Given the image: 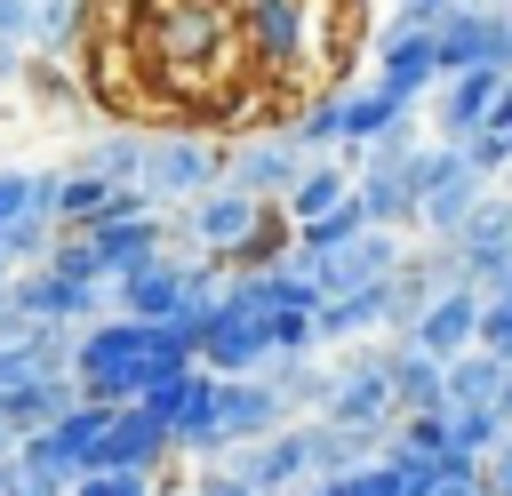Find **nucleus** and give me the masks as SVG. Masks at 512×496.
<instances>
[{"mask_svg": "<svg viewBox=\"0 0 512 496\" xmlns=\"http://www.w3.org/2000/svg\"><path fill=\"white\" fill-rule=\"evenodd\" d=\"M0 456H16V432H8V424H0Z\"/></svg>", "mask_w": 512, "mask_h": 496, "instance_id": "obj_40", "label": "nucleus"}, {"mask_svg": "<svg viewBox=\"0 0 512 496\" xmlns=\"http://www.w3.org/2000/svg\"><path fill=\"white\" fill-rule=\"evenodd\" d=\"M352 232H368V216H360V200H344V208H328V216H312V224H296V248H288V256H328V248H344Z\"/></svg>", "mask_w": 512, "mask_h": 496, "instance_id": "obj_26", "label": "nucleus"}, {"mask_svg": "<svg viewBox=\"0 0 512 496\" xmlns=\"http://www.w3.org/2000/svg\"><path fill=\"white\" fill-rule=\"evenodd\" d=\"M184 304H192V256L184 248H168V256L112 280V312H128V320H176Z\"/></svg>", "mask_w": 512, "mask_h": 496, "instance_id": "obj_7", "label": "nucleus"}, {"mask_svg": "<svg viewBox=\"0 0 512 496\" xmlns=\"http://www.w3.org/2000/svg\"><path fill=\"white\" fill-rule=\"evenodd\" d=\"M160 208H184L192 192H208V184H224V144L208 136V128H152V144H144V176H136Z\"/></svg>", "mask_w": 512, "mask_h": 496, "instance_id": "obj_5", "label": "nucleus"}, {"mask_svg": "<svg viewBox=\"0 0 512 496\" xmlns=\"http://www.w3.org/2000/svg\"><path fill=\"white\" fill-rule=\"evenodd\" d=\"M48 184H56V168H0V224L48 208Z\"/></svg>", "mask_w": 512, "mask_h": 496, "instance_id": "obj_30", "label": "nucleus"}, {"mask_svg": "<svg viewBox=\"0 0 512 496\" xmlns=\"http://www.w3.org/2000/svg\"><path fill=\"white\" fill-rule=\"evenodd\" d=\"M480 480H488V496H512V432L480 456Z\"/></svg>", "mask_w": 512, "mask_h": 496, "instance_id": "obj_35", "label": "nucleus"}, {"mask_svg": "<svg viewBox=\"0 0 512 496\" xmlns=\"http://www.w3.org/2000/svg\"><path fill=\"white\" fill-rule=\"evenodd\" d=\"M224 464H232L248 488H304V480H312V432H304V416H296V424H280V432H264V440L224 448Z\"/></svg>", "mask_w": 512, "mask_h": 496, "instance_id": "obj_9", "label": "nucleus"}, {"mask_svg": "<svg viewBox=\"0 0 512 496\" xmlns=\"http://www.w3.org/2000/svg\"><path fill=\"white\" fill-rule=\"evenodd\" d=\"M160 496H192V488H160Z\"/></svg>", "mask_w": 512, "mask_h": 496, "instance_id": "obj_42", "label": "nucleus"}, {"mask_svg": "<svg viewBox=\"0 0 512 496\" xmlns=\"http://www.w3.org/2000/svg\"><path fill=\"white\" fill-rule=\"evenodd\" d=\"M0 288H8V264H0Z\"/></svg>", "mask_w": 512, "mask_h": 496, "instance_id": "obj_43", "label": "nucleus"}, {"mask_svg": "<svg viewBox=\"0 0 512 496\" xmlns=\"http://www.w3.org/2000/svg\"><path fill=\"white\" fill-rule=\"evenodd\" d=\"M104 16H96V0H32V56H56V64H72L80 48H88V32H96Z\"/></svg>", "mask_w": 512, "mask_h": 496, "instance_id": "obj_19", "label": "nucleus"}, {"mask_svg": "<svg viewBox=\"0 0 512 496\" xmlns=\"http://www.w3.org/2000/svg\"><path fill=\"white\" fill-rule=\"evenodd\" d=\"M0 40H24L32 48V0H0Z\"/></svg>", "mask_w": 512, "mask_h": 496, "instance_id": "obj_36", "label": "nucleus"}, {"mask_svg": "<svg viewBox=\"0 0 512 496\" xmlns=\"http://www.w3.org/2000/svg\"><path fill=\"white\" fill-rule=\"evenodd\" d=\"M504 368L512 360H496V352H456L448 360V408H496V392H504Z\"/></svg>", "mask_w": 512, "mask_h": 496, "instance_id": "obj_25", "label": "nucleus"}, {"mask_svg": "<svg viewBox=\"0 0 512 496\" xmlns=\"http://www.w3.org/2000/svg\"><path fill=\"white\" fill-rule=\"evenodd\" d=\"M400 344H416V352H432V360H456V352H472V344H480V288L448 280L440 296H424V312L400 328Z\"/></svg>", "mask_w": 512, "mask_h": 496, "instance_id": "obj_8", "label": "nucleus"}, {"mask_svg": "<svg viewBox=\"0 0 512 496\" xmlns=\"http://www.w3.org/2000/svg\"><path fill=\"white\" fill-rule=\"evenodd\" d=\"M8 304L48 328H88L112 312V280H72L56 264H24V272H8Z\"/></svg>", "mask_w": 512, "mask_h": 496, "instance_id": "obj_6", "label": "nucleus"}, {"mask_svg": "<svg viewBox=\"0 0 512 496\" xmlns=\"http://www.w3.org/2000/svg\"><path fill=\"white\" fill-rule=\"evenodd\" d=\"M168 368H184V352L168 344L160 320H128V312H104L72 336V384L80 400H104V408H128L144 400Z\"/></svg>", "mask_w": 512, "mask_h": 496, "instance_id": "obj_1", "label": "nucleus"}, {"mask_svg": "<svg viewBox=\"0 0 512 496\" xmlns=\"http://www.w3.org/2000/svg\"><path fill=\"white\" fill-rule=\"evenodd\" d=\"M264 360H272L264 320H256V312H232V304L216 296L208 336H200V368H216V376H264Z\"/></svg>", "mask_w": 512, "mask_h": 496, "instance_id": "obj_12", "label": "nucleus"}, {"mask_svg": "<svg viewBox=\"0 0 512 496\" xmlns=\"http://www.w3.org/2000/svg\"><path fill=\"white\" fill-rule=\"evenodd\" d=\"M72 400H80V384H72V376H32V384H8V392H0V424L24 440V432H48Z\"/></svg>", "mask_w": 512, "mask_h": 496, "instance_id": "obj_21", "label": "nucleus"}, {"mask_svg": "<svg viewBox=\"0 0 512 496\" xmlns=\"http://www.w3.org/2000/svg\"><path fill=\"white\" fill-rule=\"evenodd\" d=\"M192 496H256L232 464H200V480H192Z\"/></svg>", "mask_w": 512, "mask_h": 496, "instance_id": "obj_34", "label": "nucleus"}, {"mask_svg": "<svg viewBox=\"0 0 512 496\" xmlns=\"http://www.w3.org/2000/svg\"><path fill=\"white\" fill-rule=\"evenodd\" d=\"M496 88H504V72H496V64L448 72V80L432 88V104H440V136H472V128H488V104H496Z\"/></svg>", "mask_w": 512, "mask_h": 496, "instance_id": "obj_16", "label": "nucleus"}, {"mask_svg": "<svg viewBox=\"0 0 512 496\" xmlns=\"http://www.w3.org/2000/svg\"><path fill=\"white\" fill-rule=\"evenodd\" d=\"M64 496H160V472H136V464H88Z\"/></svg>", "mask_w": 512, "mask_h": 496, "instance_id": "obj_28", "label": "nucleus"}, {"mask_svg": "<svg viewBox=\"0 0 512 496\" xmlns=\"http://www.w3.org/2000/svg\"><path fill=\"white\" fill-rule=\"evenodd\" d=\"M88 248H96L104 280H120V272H136V264L168 256V248H176V232H168V208H136V216H104V224H88Z\"/></svg>", "mask_w": 512, "mask_h": 496, "instance_id": "obj_11", "label": "nucleus"}, {"mask_svg": "<svg viewBox=\"0 0 512 496\" xmlns=\"http://www.w3.org/2000/svg\"><path fill=\"white\" fill-rule=\"evenodd\" d=\"M488 128L512 136V72H504V88H496V104H488Z\"/></svg>", "mask_w": 512, "mask_h": 496, "instance_id": "obj_38", "label": "nucleus"}, {"mask_svg": "<svg viewBox=\"0 0 512 496\" xmlns=\"http://www.w3.org/2000/svg\"><path fill=\"white\" fill-rule=\"evenodd\" d=\"M392 392H400V416L448 408V360H432V352H416V344L392 336Z\"/></svg>", "mask_w": 512, "mask_h": 496, "instance_id": "obj_24", "label": "nucleus"}, {"mask_svg": "<svg viewBox=\"0 0 512 496\" xmlns=\"http://www.w3.org/2000/svg\"><path fill=\"white\" fill-rule=\"evenodd\" d=\"M496 440H504L496 408H448V456H488Z\"/></svg>", "mask_w": 512, "mask_h": 496, "instance_id": "obj_29", "label": "nucleus"}, {"mask_svg": "<svg viewBox=\"0 0 512 496\" xmlns=\"http://www.w3.org/2000/svg\"><path fill=\"white\" fill-rule=\"evenodd\" d=\"M312 328H320V352L328 344H360L368 328H384V280L376 288H352V296H320Z\"/></svg>", "mask_w": 512, "mask_h": 496, "instance_id": "obj_23", "label": "nucleus"}, {"mask_svg": "<svg viewBox=\"0 0 512 496\" xmlns=\"http://www.w3.org/2000/svg\"><path fill=\"white\" fill-rule=\"evenodd\" d=\"M144 144H152V136H144L136 120H120V128H96V136H88V144H80L64 168L104 176V184H136V176H144Z\"/></svg>", "mask_w": 512, "mask_h": 496, "instance_id": "obj_18", "label": "nucleus"}, {"mask_svg": "<svg viewBox=\"0 0 512 496\" xmlns=\"http://www.w3.org/2000/svg\"><path fill=\"white\" fill-rule=\"evenodd\" d=\"M504 144H512V136H504Z\"/></svg>", "mask_w": 512, "mask_h": 496, "instance_id": "obj_44", "label": "nucleus"}, {"mask_svg": "<svg viewBox=\"0 0 512 496\" xmlns=\"http://www.w3.org/2000/svg\"><path fill=\"white\" fill-rule=\"evenodd\" d=\"M344 200H352V168H344L336 152H320V160H304V176L288 184L280 216H288V224H312V216H328V208H344Z\"/></svg>", "mask_w": 512, "mask_h": 496, "instance_id": "obj_22", "label": "nucleus"}, {"mask_svg": "<svg viewBox=\"0 0 512 496\" xmlns=\"http://www.w3.org/2000/svg\"><path fill=\"white\" fill-rule=\"evenodd\" d=\"M352 200H360V216L368 224H384V232H416V184H408V168H360L352 176Z\"/></svg>", "mask_w": 512, "mask_h": 496, "instance_id": "obj_20", "label": "nucleus"}, {"mask_svg": "<svg viewBox=\"0 0 512 496\" xmlns=\"http://www.w3.org/2000/svg\"><path fill=\"white\" fill-rule=\"evenodd\" d=\"M344 96H352V80H320V88L288 112V144H296L304 160H320V152L344 144Z\"/></svg>", "mask_w": 512, "mask_h": 496, "instance_id": "obj_17", "label": "nucleus"}, {"mask_svg": "<svg viewBox=\"0 0 512 496\" xmlns=\"http://www.w3.org/2000/svg\"><path fill=\"white\" fill-rule=\"evenodd\" d=\"M288 496H328V488H320V480H304V488H288Z\"/></svg>", "mask_w": 512, "mask_h": 496, "instance_id": "obj_41", "label": "nucleus"}, {"mask_svg": "<svg viewBox=\"0 0 512 496\" xmlns=\"http://www.w3.org/2000/svg\"><path fill=\"white\" fill-rule=\"evenodd\" d=\"M96 464H136V472L176 464V432H168V416H152L144 400L112 408V424H104V456H96Z\"/></svg>", "mask_w": 512, "mask_h": 496, "instance_id": "obj_15", "label": "nucleus"}, {"mask_svg": "<svg viewBox=\"0 0 512 496\" xmlns=\"http://www.w3.org/2000/svg\"><path fill=\"white\" fill-rule=\"evenodd\" d=\"M376 88L416 112V104L440 88V48H432V32H392V40H376Z\"/></svg>", "mask_w": 512, "mask_h": 496, "instance_id": "obj_13", "label": "nucleus"}, {"mask_svg": "<svg viewBox=\"0 0 512 496\" xmlns=\"http://www.w3.org/2000/svg\"><path fill=\"white\" fill-rule=\"evenodd\" d=\"M456 144H464V160H472V168H480L488 184H496V176L512 168V144H504L496 128H472V136H456Z\"/></svg>", "mask_w": 512, "mask_h": 496, "instance_id": "obj_32", "label": "nucleus"}, {"mask_svg": "<svg viewBox=\"0 0 512 496\" xmlns=\"http://www.w3.org/2000/svg\"><path fill=\"white\" fill-rule=\"evenodd\" d=\"M296 176H304V152L288 144V128L224 144V184H240V192H256V200H288Z\"/></svg>", "mask_w": 512, "mask_h": 496, "instance_id": "obj_10", "label": "nucleus"}, {"mask_svg": "<svg viewBox=\"0 0 512 496\" xmlns=\"http://www.w3.org/2000/svg\"><path fill=\"white\" fill-rule=\"evenodd\" d=\"M24 64H32V48H24V40H0V88H16Z\"/></svg>", "mask_w": 512, "mask_h": 496, "instance_id": "obj_37", "label": "nucleus"}, {"mask_svg": "<svg viewBox=\"0 0 512 496\" xmlns=\"http://www.w3.org/2000/svg\"><path fill=\"white\" fill-rule=\"evenodd\" d=\"M392 440H408V448H424V456H448V408H416V416H400Z\"/></svg>", "mask_w": 512, "mask_h": 496, "instance_id": "obj_31", "label": "nucleus"}, {"mask_svg": "<svg viewBox=\"0 0 512 496\" xmlns=\"http://www.w3.org/2000/svg\"><path fill=\"white\" fill-rule=\"evenodd\" d=\"M48 264H56V272H72V280H104V264H96V248H88V232H56V248H48Z\"/></svg>", "mask_w": 512, "mask_h": 496, "instance_id": "obj_33", "label": "nucleus"}, {"mask_svg": "<svg viewBox=\"0 0 512 496\" xmlns=\"http://www.w3.org/2000/svg\"><path fill=\"white\" fill-rule=\"evenodd\" d=\"M216 416H224V440H232V448H240V440H264V432H280V424H296L272 376H224V384H216Z\"/></svg>", "mask_w": 512, "mask_h": 496, "instance_id": "obj_14", "label": "nucleus"}, {"mask_svg": "<svg viewBox=\"0 0 512 496\" xmlns=\"http://www.w3.org/2000/svg\"><path fill=\"white\" fill-rule=\"evenodd\" d=\"M272 216H280V200H256V192H240V184H208V192H192L184 208H168V232H176V248L232 264Z\"/></svg>", "mask_w": 512, "mask_h": 496, "instance_id": "obj_3", "label": "nucleus"}, {"mask_svg": "<svg viewBox=\"0 0 512 496\" xmlns=\"http://www.w3.org/2000/svg\"><path fill=\"white\" fill-rule=\"evenodd\" d=\"M24 88H32L48 112H88V88H80L56 56H32V64H24Z\"/></svg>", "mask_w": 512, "mask_h": 496, "instance_id": "obj_27", "label": "nucleus"}, {"mask_svg": "<svg viewBox=\"0 0 512 496\" xmlns=\"http://www.w3.org/2000/svg\"><path fill=\"white\" fill-rule=\"evenodd\" d=\"M232 24H240V56L272 88H296L312 72V0H232Z\"/></svg>", "mask_w": 512, "mask_h": 496, "instance_id": "obj_4", "label": "nucleus"}, {"mask_svg": "<svg viewBox=\"0 0 512 496\" xmlns=\"http://www.w3.org/2000/svg\"><path fill=\"white\" fill-rule=\"evenodd\" d=\"M320 416H336V424H352V432H376V440H392V424H400V392H392V336L384 344H352V352H336L328 360V400H320Z\"/></svg>", "mask_w": 512, "mask_h": 496, "instance_id": "obj_2", "label": "nucleus"}, {"mask_svg": "<svg viewBox=\"0 0 512 496\" xmlns=\"http://www.w3.org/2000/svg\"><path fill=\"white\" fill-rule=\"evenodd\" d=\"M400 8H424V16H448L456 0H400Z\"/></svg>", "mask_w": 512, "mask_h": 496, "instance_id": "obj_39", "label": "nucleus"}]
</instances>
